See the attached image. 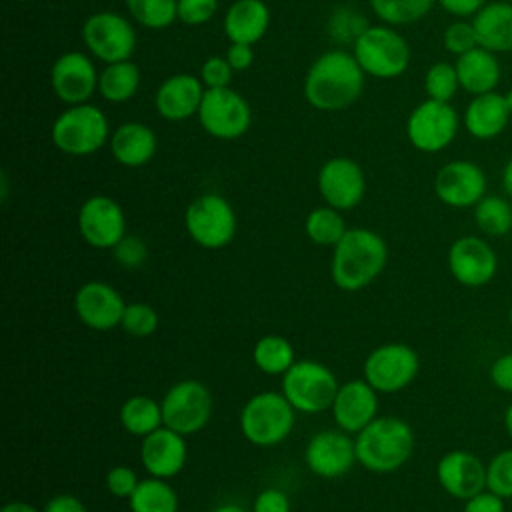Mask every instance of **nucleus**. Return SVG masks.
Instances as JSON below:
<instances>
[{
    "instance_id": "obj_25",
    "label": "nucleus",
    "mask_w": 512,
    "mask_h": 512,
    "mask_svg": "<svg viewBox=\"0 0 512 512\" xmlns=\"http://www.w3.org/2000/svg\"><path fill=\"white\" fill-rule=\"evenodd\" d=\"M510 116L504 94H498L496 90L478 94L464 110V128L478 140H492L506 130Z\"/></svg>"
},
{
    "instance_id": "obj_39",
    "label": "nucleus",
    "mask_w": 512,
    "mask_h": 512,
    "mask_svg": "<svg viewBox=\"0 0 512 512\" xmlns=\"http://www.w3.org/2000/svg\"><path fill=\"white\" fill-rule=\"evenodd\" d=\"M486 488L504 500L512 498V448L498 450L486 464Z\"/></svg>"
},
{
    "instance_id": "obj_36",
    "label": "nucleus",
    "mask_w": 512,
    "mask_h": 512,
    "mask_svg": "<svg viewBox=\"0 0 512 512\" xmlns=\"http://www.w3.org/2000/svg\"><path fill=\"white\" fill-rule=\"evenodd\" d=\"M130 16L150 30L168 28L178 18V0H126Z\"/></svg>"
},
{
    "instance_id": "obj_29",
    "label": "nucleus",
    "mask_w": 512,
    "mask_h": 512,
    "mask_svg": "<svg viewBox=\"0 0 512 512\" xmlns=\"http://www.w3.org/2000/svg\"><path fill=\"white\" fill-rule=\"evenodd\" d=\"M270 26V10L264 0H236L224 16V32L230 42L256 44Z\"/></svg>"
},
{
    "instance_id": "obj_10",
    "label": "nucleus",
    "mask_w": 512,
    "mask_h": 512,
    "mask_svg": "<svg viewBox=\"0 0 512 512\" xmlns=\"http://www.w3.org/2000/svg\"><path fill=\"white\" fill-rule=\"evenodd\" d=\"M164 426L182 436L200 432L212 416V394L198 380H180L168 388L162 402Z\"/></svg>"
},
{
    "instance_id": "obj_48",
    "label": "nucleus",
    "mask_w": 512,
    "mask_h": 512,
    "mask_svg": "<svg viewBox=\"0 0 512 512\" xmlns=\"http://www.w3.org/2000/svg\"><path fill=\"white\" fill-rule=\"evenodd\" d=\"M506 500L494 492H490L488 488H484L482 492L470 496L468 500H464L462 512H506Z\"/></svg>"
},
{
    "instance_id": "obj_59",
    "label": "nucleus",
    "mask_w": 512,
    "mask_h": 512,
    "mask_svg": "<svg viewBox=\"0 0 512 512\" xmlns=\"http://www.w3.org/2000/svg\"><path fill=\"white\" fill-rule=\"evenodd\" d=\"M510 2H512V0H510Z\"/></svg>"
},
{
    "instance_id": "obj_3",
    "label": "nucleus",
    "mask_w": 512,
    "mask_h": 512,
    "mask_svg": "<svg viewBox=\"0 0 512 512\" xmlns=\"http://www.w3.org/2000/svg\"><path fill=\"white\" fill-rule=\"evenodd\" d=\"M356 460L370 472L388 474L402 468L416 446L412 426L396 416H376L356 434Z\"/></svg>"
},
{
    "instance_id": "obj_11",
    "label": "nucleus",
    "mask_w": 512,
    "mask_h": 512,
    "mask_svg": "<svg viewBox=\"0 0 512 512\" xmlns=\"http://www.w3.org/2000/svg\"><path fill=\"white\" fill-rule=\"evenodd\" d=\"M198 120L210 136L236 140L250 128L252 112L244 96L230 86L206 88L198 108Z\"/></svg>"
},
{
    "instance_id": "obj_34",
    "label": "nucleus",
    "mask_w": 512,
    "mask_h": 512,
    "mask_svg": "<svg viewBox=\"0 0 512 512\" xmlns=\"http://www.w3.org/2000/svg\"><path fill=\"white\" fill-rule=\"evenodd\" d=\"M474 222L488 238H500L512 232V202L500 194H486L474 206Z\"/></svg>"
},
{
    "instance_id": "obj_1",
    "label": "nucleus",
    "mask_w": 512,
    "mask_h": 512,
    "mask_svg": "<svg viewBox=\"0 0 512 512\" xmlns=\"http://www.w3.org/2000/svg\"><path fill=\"white\" fill-rule=\"evenodd\" d=\"M364 70L354 54L344 50L324 52L310 66L304 80V96L322 112H338L354 104L364 90Z\"/></svg>"
},
{
    "instance_id": "obj_13",
    "label": "nucleus",
    "mask_w": 512,
    "mask_h": 512,
    "mask_svg": "<svg viewBox=\"0 0 512 512\" xmlns=\"http://www.w3.org/2000/svg\"><path fill=\"white\" fill-rule=\"evenodd\" d=\"M86 48L102 62L130 60L136 48V34L130 22L116 12H96L82 26Z\"/></svg>"
},
{
    "instance_id": "obj_9",
    "label": "nucleus",
    "mask_w": 512,
    "mask_h": 512,
    "mask_svg": "<svg viewBox=\"0 0 512 512\" xmlns=\"http://www.w3.org/2000/svg\"><path fill=\"white\" fill-rule=\"evenodd\" d=\"M420 358L416 350L402 342H388L374 348L364 360V380L382 394L400 392L418 376Z\"/></svg>"
},
{
    "instance_id": "obj_4",
    "label": "nucleus",
    "mask_w": 512,
    "mask_h": 512,
    "mask_svg": "<svg viewBox=\"0 0 512 512\" xmlns=\"http://www.w3.org/2000/svg\"><path fill=\"white\" fill-rule=\"evenodd\" d=\"M294 406L282 392H258L240 412V430L254 446H276L294 428Z\"/></svg>"
},
{
    "instance_id": "obj_28",
    "label": "nucleus",
    "mask_w": 512,
    "mask_h": 512,
    "mask_svg": "<svg viewBox=\"0 0 512 512\" xmlns=\"http://www.w3.org/2000/svg\"><path fill=\"white\" fill-rule=\"evenodd\" d=\"M454 66H456L460 88L472 96L494 92L502 76L496 54L480 46L458 56Z\"/></svg>"
},
{
    "instance_id": "obj_46",
    "label": "nucleus",
    "mask_w": 512,
    "mask_h": 512,
    "mask_svg": "<svg viewBox=\"0 0 512 512\" xmlns=\"http://www.w3.org/2000/svg\"><path fill=\"white\" fill-rule=\"evenodd\" d=\"M488 376L496 390L512 394V352H504L496 356L490 364Z\"/></svg>"
},
{
    "instance_id": "obj_58",
    "label": "nucleus",
    "mask_w": 512,
    "mask_h": 512,
    "mask_svg": "<svg viewBox=\"0 0 512 512\" xmlns=\"http://www.w3.org/2000/svg\"><path fill=\"white\" fill-rule=\"evenodd\" d=\"M18 2H28V0H18Z\"/></svg>"
},
{
    "instance_id": "obj_38",
    "label": "nucleus",
    "mask_w": 512,
    "mask_h": 512,
    "mask_svg": "<svg viewBox=\"0 0 512 512\" xmlns=\"http://www.w3.org/2000/svg\"><path fill=\"white\" fill-rule=\"evenodd\" d=\"M460 88L456 66L450 62H434L424 76V90L428 98L450 102Z\"/></svg>"
},
{
    "instance_id": "obj_5",
    "label": "nucleus",
    "mask_w": 512,
    "mask_h": 512,
    "mask_svg": "<svg viewBox=\"0 0 512 512\" xmlns=\"http://www.w3.org/2000/svg\"><path fill=\"white\" fill-rule=\"evenodd\" d=\"M352 54L366 74L384 80L404 74L410 64L408 42L388 26L364 28L354 40Z\"/></svg>"
},
{
    "instance_id": "obj_54",
    "label": "nucleus",
    "mask_w": 512,
    "mask_h": 512,
    "mask_svg": "<svg viewBox=\"0 0 512 512\" xmlns=\"http://www.w3.org/2000/svg\"><path fill=\"white\" fill-rule=\"evenodd\" d=\"M504 430H506L508 438L512 440V402L504 410Z\"/></svg>"
},
{
    "instance_id": "obj_19",
    "label": "nucleus",
    "mask_w": 512,
    "mask_h": 512,
    "mask_svg": "<svg viewBox=\"0 0 512 512\" xmlns=\"http://www.w3.org/2000/svg\"><path fill=\"white\" fill-rule=\"evenodd\" d=\"M124 310L122 294L102 280H90L74 294V312L92 330L106 332L120 326Z\"/></svg>"
},
{
    "instance_id": "obj_45",
    "label": "nucleus",
    "mask_w": 512,
    "mask_h": 512,
    "mask_svg": "<svg viewBox=\"0 0 512 512\" xmlns=\"http://www.w3.org/2000/svg\"><path fill=\"white\" fill-rule=\"evenodd\" d=\"M218 8V0H178V20L190 26L208 22Z\"/></svg>"
},
{
    "instance_id": "obj_51",
    "label": "nucleus",
    "mask_w": 512,
    "mask_h": 512,
    "mask_svg": "<svg viewBox=\"0 0 512 512\" xmlns=\"http://www.w3.org/2000/svg\"><path fill=\"white\" fill-rule=\"evenodd\" d=\"M448 14L454 16H474L486 0H436Z\"/></svg>"
},
{
    "instance_id": "obj_2",
    "label": "nucleus",
    "mask_w": 512,
    "mask_h": 512,
    "mask_svg": "<svg viewBox=\"0 0 512 512\" xmlns=\"http://www.w3.org/2000/svg\"><path fill=\"white\" fill-rule=\"evenodd\" d=\"M388 246L384 238L368 228H350L334 246L330 276L346 292H356L372 284L384 270Z\"/></svg>"
},
{
    "instance_id": "obj_35",
    "label": "nucleus",
    "mask_w": 512,
    "mask_h": 512,
    "mask_svg": "<svg viewBox=\"0 0 512 512\" xmlns=\"http://www.w3.org/2000/svg\"><path fill=\"white\" fill-rule=\"evenodd\" d=\"M346 224L344 218L340 216V210L332 208V206H322V208H314L304 222V232L306 236L318 244V246H336L342 236L346 234Z\"/></svg>"
},
{
    "instance_id": "obj_49",
    "label": "nucleus",
    "mask_w": 512,
    "mask_h": 512,
    "mask_svg": "<svg viewBox=\"0 0 512 512\" xmlns=\"http://www.w3.org/2000/svg\"><path fill=\"white\" fill-rule=\"evenodd\" d=\"M226 60L234 70H246L254 62V50L252 44H242V42H230L226 50Z\"/></svg>"
},
{
    "instance_id": "obj_56",
    "label": "nucleus",
    "mask_w": 512,
    "mask_h": 512,
    "mask_svg": "<svg viewBox=\"0 0 512 512\" xmlns=\"http://www.w3.org/2000/svg\"><path fill=\"white\" fill-rule=\"evenodd\" d=\"M504 100H506V106H508V110H510V114H512V88L504 94Z\"/></svg>"
},
{
    "instance_id": "obj_26",
    "label": "nucleus",
    "mask_w": 512,
    "mask_h": 512,
    "mask_svg": "<svg viewBox=\"0 0 512 512\" xmlns=\"http://www.w3.org/2000/svg\"><path fill=\"white\" fill-rule=\"evenodd\" d=\"M472 26L480 48L494 54L512 52V2H486L472 16Z\"/></svg>"
},
{
    "instance_id": "obj_8",
    "label": "nucleus",
    "mask_w": 512,
    "mask_h": 512,
    "mask_svg": "<svg viewBox=\"0 0 512 512\" xmlns=\"http://www.w3.org/2000/svg\"><path fill=\"white\" fill-rule=\"evenodd\" d=\"M184 226L198 246L218 250L234 240L238 222L232 204L224 196L208 192L188 204Z\"/></svg>"
},
{
    "instance_id": "obj_16",
    "label": "nucleus",
    "mask_w": 512,
    "mask_h": 512,
    "mask_svg": "<svg viewBox=\"0 0 512 512\" xmlns=\"http://www.w3.org/2000/svg\"><path fill=\"white\" fill-rule=\"evenodd\" d=\"M434 192L450 208H474L486 196V174L472 160L446 162L436 172Z\"/></svg>"
},
{
    "instance_id": "obj_23",
    "label": "nucleus",
    "mask_w": 512,
    "mask_h": 512,
    "mask_svg": "<svg viewBox=\"0 0 512 512\" xmlns=\"http://www.w3.org/2000/svg\"><path fill=\"white\" fill-rule=\"evenodd\" d=\"M330 410L340 430L358 434L376 418L378 392L364 378L350 380L338 388Z\"/></svg>"
},
{
    "instance_id": "obj_50",
    "label": "nucleus",
    "mask_w": 512,
    "mask_h": 512,
    "mask_svg": "<svg viewBox=\"0 0 512 512\" xmlns=\"http://www.w3.org/2000/svg\"><path fill=\"white\" fill-rule=\"evenodd\" d=\"M42 512H88V508L72 494H58L46 502Z\"/></svg>"
},
{
    "instance_id": "obj_41",
    "label": "nucleus",
    "mask_w": 512,
    "mask_h": 512,
    "mask_svg": "<svg viewBox=\"0 0 512 512\" xmlns=\"http://www.w3.org/2000/svg\"><path fill=\"white\" fill-rule=\"evenodd\" d=\"M442 42H444V48L454 56H462V54L474 50L478 46V40H476L472 20L470 22L468 20H456V22L448 24L446 30H444Z\"/></svg>"
},
{
    "instance_id": "obj_30",
    "label": "nucleus",
    "mask_w": 512,
    "mask_h": 512,
    "mask_svg": "<svg viewBox=\"0 0 512 512\" xmlns=\"http://www.w3.org/2000/svg\"><path fill=\"white\" fill-rule=\"evenodd\" d=\"M120 424L128 434L144 438L164 426L162 406L150 396H130L120 406Z\"/></svg>"
},
{
    "instance_id": "obj_6",
    "label": "nucleus",
    "mask_w": 512,
    "mask_h": 512,
    "mask_svg": "<svg viewBox=\"0 0 512 512\" xmlns=\"http://www.w3.org/2000/svg\"><path fill=\"white\" fill-rule=\"evenodd\" d=\"M334 372L316 360H296L282 374V394L304 414H318L332 408L338 392Z\"/></svg>"
},
{
    "instance_id": "obj_20",
    "label": "nucleus",
    "mask_w": 512,
    "mask_h": 512,
    "mask_svg": "<svg viewBox=\"0 0 512 512\" xmlns=\"http://www.w3.org/2000/svg\"><path fill=\"white\" fill-rule=\"evenodd\" d=\"M436 478L448 496L464 502L486 488V464L470 450H450L440 456Z\"/></svg>"
},
{
    "instance_id": "obj_7",
    "label": "nucleus",
    "mask_w": 512,
    "mask_h": 512,
    "mask_svg": "<svg viewBox=\"0 0 512 512\" xmlns=\"http://www.w3.org/2000/svg\"><path fill=\"white\" fill-rule=\"evenodd\" d=\"M110 136L104 112L92 104H74L52 124L54 146L70 156H88L100 150Z\"/></svg>"
},
{
    "instance_id": "obj_33",
    "label": "nucleus",
    "mask_w": 512,
    "mask_h": 512,
    "mask_svg": "<svg viewBox=\"0 0 512 512\" xmlns=\"http://www.w3.org/2000/svg\"><path fill=\"white\" fill-rule=\"evenodd\" d=\"M252 360L260 372L270 376H282L296 362V356L288 338L278 334H266L254 344Z\"/></svg>"
},
{
    "instance_id": "obj_37",
    "label": "nucleus",
    "mask_w": 512,
    "mask_h": 512,
    "mask_svg": "<svg viewBox=\"0 0 512 512\" xmlns=\"http://www.w3.org/2000/svg\"><path fill=\"white\" fill-rule=\"evenodd\" d=\"M436 0H370L374 14L386 24H412L422 20Z\"/></svg>"
},
{
    "instance_id": "obj_17",
    "label": "nucleus",
    "mask_w": 512,
    "mask_h": 512,
    "mask_svg": "<svg viewBox=\"0 0 512 512\" xmlns=\"http://www.w3.org/2000/svg\"><path fill=\"white\" fill-rule=\"evenodd\" d=\"M318 190L328 206L350 210L364 198L366 178L358 162L346 156H336L322 164L318 172Z\"/></svg>"
},
{
    "instance_id": "obj_55",
    "label": "nucleus",
    "mask_w": 512,
    "mask_h": 512,
    "mask_svg": "<svg viewBox=\"0 0 512 512\" xmlns=\"http://www.w3.org/2000/svg\"><path fill=\"white\" fill-rule=\"evenodd\" d=\"M214 512H246V510L242 506H238V504H222Z\"/></svg>"
},
{
    "instance_id": "obj_40",
    "label": "nucleus",
    "mask_w": 512,
    "mask_h": 512,
    "mask_svg": "<svg viewBox=\"0 0 512 512\" xmlns=\"http://www.w3.org/2000/svg\"><path fill=\"white\" fill-rule=\"evenodd\" d=\"M158 322H160L158 312L150 304L132 302V304H126L120 326L124 328V332L132 336L146 338L158 330Z\"/></svg>"
},
{
    "instance_id": "obj_44",
    "label": "nucleus",
    "mask_w": 512,
    "mask_h": 512,
    "mask_svg": "<svg viewBox=\"0 0 512 512\" xmlns=\"http://www.w3.org/2000/svg\"><path fill=\"white\" fill-rule=\"evenodd\" d=\"M138 482L140 480L130 466H112L106 472V488L116 498H130Z\"/></svg>"
},
{
    "instance_id": "obj_27",
    "label": "nucleus",
    "mask_w": 512,
    "mask_h": 512,
    "mask_svg": "<svg viewBox=\"0 0 512 512\" xmlns=\"http://www.w3.org/2000/svg\"><path fill=\"white\" fill-rule=\"evenodd\" d=\"M158 140L150 126L142 122L120 124L110 136V152L118 164L128 168L144 166L156 154Z\"/></svg>"
},
{
    "instance_id": "obj_43",
    "label": "nucleus",
    "mask_w": 512,
    "mask_h": 512,
    "mask_svg": "<svg viewBox=\"0 0 512 512\" xmlns=\"http://www.w3.org/2000/svg\"><path fill=\"white\" fill-rule=\"evenodd\" d=\"M234 68L228 64L226 56H210L204 60L200 70V80L206 88H226L230 86Z\"/></svg>"
},
{
    "instance_id": "obj_21",
    "label": "nucleus",
    "mask_w": 512,
    "mask_h": 512,
    "mask_svg": "<svg viewBox=\"0 0 512 512\" xmlns=\"http://www.w3.org/2000/svg\"><path fill=\"white\" fill-rule=\"evenodd\" d=\"M98 76L92 60L82 52L62 54L50 70V84L54 94L74 106L84 104L98 88Z\"/></svg>"
},
{
    "instance_id": "obj_18",
    "label": "nucleus",
    "mask_w": 512,
    "mask_h": 512,
    "mask_svg": "<svg viewBox=\"0 0 512 512\" xmlns=\"http://www.w3.org/2000/svg\"><path fill=\"white\" fill-rule=\"evenodd\" d=\"M304 462L320 478H340L358 462L354 440L340 428L316 432L306 444Z\"/></svg>"
},
{
    "instance_id": "obj_22",
    "label": "nucleus",
    "mask_w": 512,
    "mask_h": 512,
    "mask_svg": "<svg viewBox=\"0 0 512 512\" xmlns=\"http://www.w3.org/2000/svg\"><path fill=\"white\" fill-rule=\"evenodd\" d=\"M188 456V446L182 434L168 426H160L142 438L140 460L144 470L156 478H174L182 472Z\"/></svg>"
},
{
    "instance_id": "obj_24",
    "label": "nucleus",
    "mask_w": 512,
    "mask_h": 512,
    "mask_svg": "<svg viewBox=\"0 0 512 512\" xmlns=\"http://www.w3.org/2000/svg\"><path fill=\"white\" fill-rule=\"evenodd\" d=\"M204 82L192 74H172L156 90L154 104L162 118L180 122L198 114Z\"/></svg>"
},
{
    "instance_id": "obj_32",
    "label": "nucleus",
    "mask_w": 512,
    "mask_h": 512,
    "mask_svg": "<svg viewBox=\"0 0 512 512\" xmlns=\"http://www.w3.org/2000/svg\"><path fill=\"white\" fill-rule=\"evenodd\" d=\"M132 512H178V494L164 478H144L128 498Z\"/></svg>"
},
{
    "instance_id": "obj_14",
    "label": "nucleus",
    "mask_w": 512,
    "mask_h": 512,
    "mask_svg": "<svg viewBox=\"0 0 512 512\" xmlns=\"http://www.w3.org/2000/svg\"><path fill=\"white\" fill-rule=\"evenodd\" d=\"M448 270L452 278L466 288L490 284L498 272V256L482 236H460L448 248Z\"/></svg>"
},
{
    "instance_id": "obj_52",
    "label": "nucleus",
    "mask_w": 512,
    "mask_h": 512,
    "mask_svg": "<svg viewBox=\"0 0 512 512\" xmlns=\"http://www.w3.org/2000/svg\"><path fill=\"white\" fill-rule=\"evenodd\" d=\"M502 188H504V194L512 200V156L504 164V170H502Z\"/></svg>"
},
{
    "instance_id": "obj_31",
    "label": "nucleus",
    "mask_w": 512,
    "mask_h": 512,
    "mask_svg": "<svg viewBox=\"0 0 512 512\" xmlns=\"http://www.w3.org/2000/svg\"><path fill=\"white\" fill-rule=\"evenodd\" d=\"M140 84V70L134 62L122 60L108 64L98 76V92L108 102H126L130 100Z\"/></svg>"
},
{
    "instance_id": "obj_42",
    "label": "nucleus",
    "mask_w": 512,
    "mask_h": 512,
    "mask_svg": "<svg viewBox=\"0 0 512 512\" xmlns=\"http://www.w3.org/2000/svg\"><path fill=\"white\" fill-rule=\"evenodd\" d=\"M114 256L116 260L124 266V268H138L146 262L148 258V248L146 242L134 234H126L114 248Z\"/></svg>"
},
{
    "instance_id": "obj_12",
    "label": "nucleus",
    "mask_w": 512,
    "mask_h": 512,
    "mask_svg": "<svg viewBox=\"0 0 512 512\" xmlns=\"http://www.w3.org/2000/svg\"><path fill=\"white\" fill-rule=\"evenodd\" d=\"M458 126L460 120L450 102L428 98L410 112L406 136L416 150L434 154L452 144L458 134Z\"/></svg>"
},
{
    "instance_id": "obj_53",
    "label": "nucleus",
    "mask_w": 512,
    "mask_h": 512,
    "mask_svg": "<svg viewBox=\"0 0 512 512\" xmlns=\"http://www.w3.org/2000/svg\"><path fill=\"white\" fill-rule=\"evenodd\" d=\"M0 512H38L32 504L28 502H22V500H14V502H8L2 506Z\"/></svg>"
},
{
    "instance_id": "obj_47",
    "label": "nucleus",
    "mask_w": 512,
    "mask_h": 512,
    "mask_svg": "<svg viewBox=\"0 0 512 512\" xmlns=\"http://www.w3.org/2000/svg\"><path fill=\"white\" fill-rule=\"evenodd\" d=\"M252 512H290V498L280 488H264L254 498Z\"/></svg>"
},
{
    "instance_id": "obj_57",
    "label": "nucleus",
    "mask_w": 512,
    "mask_h": 512,
    "mask_svg": "<svg viewBox=\"0 0 512 512\" xmlns=\"http://www.w3.org/2000/svg\"><path fill=\"white\" fill-rule=\"evenodd\" d=\"M508 322H510V326H512V304H510V308H508Z\"/></svg>"
},
{
    "instance_id": "obj_15",
    "label": "nucleus",
    "mask_w": 512,
    "mask_h": 512,
    "mask_svg": "<svg viewBox=\"0 0 512 512\" xmlns=\"http://www.w3.org/2000/svg\"><path fill=\"white\" fill-rule=\"evenodd\" d=\"M78 230L90 246L114 248L126 236L124 210L110 196H90L78 210Z\"/></svg>"
}]
</instances>
